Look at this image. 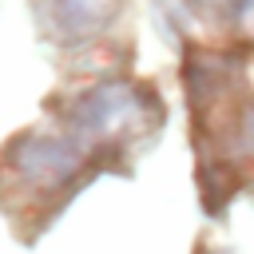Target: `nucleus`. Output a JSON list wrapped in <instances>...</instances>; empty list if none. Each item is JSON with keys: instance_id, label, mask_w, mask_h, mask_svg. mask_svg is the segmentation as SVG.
I'll return each mask as SVG.
<instances>
[{"instance_id": "obj_1", "label": "nucleus", "mask_w": 254, "mask_h": 254, "mask_svg": "<svg viewBox=\"0 0 254 254\" xmlns=\"http://www.w3.org/2000/svg\"><path fill=\"white\" fill-rule=\"evenodd\" d=\"M95 151L71 135L24 131L0 151V206L12 218H52L91 175Z\"/></svg>"}, {"instance_id": "obj_2", "label": "nucleus", "mask_w": 254, "mask_h": 254, "mask_svg": "<svg viewBox=\"0 0 254 254\" xmlns=\"http://www.w3.org/2000/svg\"><path fill=\"white\" fill-rule=\"evenodd\" d=\"M187 107L194 111L198 147L226 159L254 155V87L242 60L194 52L187 56Z\"/></svg>"}, {"instance_id": "obj_3", "label": "nucleus", "mask_w": 254, "mask_h": 254, "mask_svg": "<svg viewBox=\"0 0 254 254\" xmlns=\"http://www.w3.org/2000/svg\"><path fill=\"white\" fill-rule=\"evenodd\" d=\"M67 135L95 155H123L135 143H147L163 123V103L131 79L95 83L67 103Z\"/></svg>"}, {"instance_id": "obj_4", "label": "nucleus", "mask_w": 254, "mask_h": 254, "mask_svg": "<svg viewBox=\"0 0 254 254\" xmlns=\"http://www.w3.org/2000/svg\"><path fill=\"white\" fill-rule=\"evenodd\" d=\"M123 0H36L40 24L60 44H83L107 32V24L119 16Z\"/></svg>"}]
</instances>
